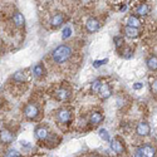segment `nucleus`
<instances>
[{
	"instance_id": "nucleus-1",
	"label": "nucleus",
	"mask_w": 157,
	"mask_h": 157,
	"mask_svg": "<svg viewBox=\"0 0 157 157\" xmlns=\"http://www.w3.org/2000/svg\"><path fill=\"white\" fill-rule=\"evenodd\" d=\"M71 56H72V48L68 44H62L53 50L52 59L57 64H63L71 58Z\"/></svg>"
},
{
	"instance_id": "nucleus-2",
	"label": "nucleus",
	"mask_w": 157,
	"mask_h": 157,
	"mask_svg": "<svg viewBox=\"0 0 157 157\" xmlns=\"http://www.w3.org/2000/svg\"><path fill=\"white\" fill-rule=\"evenodd\" d=\"M156 148L151 145H143L138 147L135 152V157H155Z\"/></svg>"
},
{
	"instance_id": "nucleus-3",
	"label": "nucleus",
	"mask_w": 157,
	"mask_h": 157,
	"mask_svg": "<svg viewBox=\"0 0 157 157\" xmlns=\"http://www.w3.org/2000/svg\"><path fill=\"white\" fill-rule=\"evenodd\" d=\"M38 113H39V109H38V107L35 106V104H33V103H28L27 106L24 107V116L27 117L28 120L36 118Z\"/></svg>"
},
{
	"instance_id": "nucleus-4",
	"label": "nucleus",
	"mask_w": 157,
	"mask_h": 157,
	"mask_svg": "<svg viewBox=\"0 0 157 157\" xmlns=\"http://www.w3.org/2000/svg\"><path fill=\"white\" fill-rule=\"evenodd\" d=\"M71 118H72V113L68 109H65V108L59 109L58 113H57V120L60 123H68L71 121Z\"/></svg>"
},
{
	"instance_id": "nucleus-5",
	"label": "nucleus",
	"mask_w": 157,
	"mask_h": 157,
	"mask_svg": "<svg viewBox=\"0 0 157 157\" xmlns=\"http://www.w3.org/2000/svg\"><path fill=\"white\" fill-rule=\"evenodd\" d=\"M99 27H101V24H99V21H98L96 18H89V19L87 20V23H86V29H87V32H89V33L97 32V30L99 29Z\"/></svg>"
},
{
	"instance_id": "nucleus-6",
	"label": "nucleus",
	"mask_w": 157,
	"mask_h": 157,
	"mask_svg": "<svg viewBox=\"0 0 157 157\" xmlns=\"http://www.w3.org/2000/svg\"><path fill=\"white\" fill-rule=\"evenodd\" d=\"M150 131H151V128L147 122H140L136 127V132L138 136H147L150 133Z\"/></svg>"
},
{
	"instance_id": "nucleus-7",
	"label": "nucleus",
	"mask_w": 157,
	"mask_h": 157,
	"mask_svg": "<svg viewBox=\"0 0 157 157\" xmlns=\"http://www.w3.org/2000/svg\"><path fill=\"white\" fill-rule=\"evenodd\" d=\"M34 133H35V137H36L39 141H45V140L48 138V136H49L48 129H47L45 127H43V126L36 127L35 131H34Z\"/></svg>"
},
{
	"instance_id": "nucleus-8",
	"label": "nucleus",
	"mask_w": 157,
	"mask_h": 157,
	"mask_svg": "<svg viewBox=\"0 0 157 157\" xmlns=\"http://www.w3.org/2000/svg\"><path fill=\"white\" fill-rule=\"evenodd\" d=\"M98 94H99V97H101L102 99L109 98L111 94H112V90H111L109 86H108L107 83H102V86H101V88H99V90H98Z\"/></svg>"
},
{
	"instance_id": "nucleus-9",
	"label": "nucleus",
	"mask_w": 157,
	"mask_h": 157,
	"mask_svg": "<svg viewBox=\"0 0 157 157\" xmlns=\"http://www.w3.org/2000/svg\"><path fill=\"white\" fill-rule=\"evenodd\" d=\"M126 25H127V27H129V28L138 29L140 25H141V21H140V19H138L137 17L129 15V17H127V19H126Z\"/></svg>"
},
{
	"instance_id": "nucleus-10",
	"label": "nucleus",
	"mask_w": 157,
	"mask_h": 157,
	"mask_svg": "<svg viewBox=\"0 0 157 157\" xmlns=\"http://www.w3.org/2000/svg\"><path fill=\"white\" fill-rule=\"evenodd\" d=\"M13 23H14L15 27L21 28V27H24L25 19H24V17L20 14L19 11H17V13H14V15H13Z\"/></svg>"
},
{
	"instance_id": "nucleus-11",
	"label": "nucleus",
	"mask_w": 157,
	"mask_h": 157,
	"mask_svg": "<svg viewBox=\"0 0 157 157\" xmlns=\"http://www.w3.org/2000/svg\"><path fill=\"white\" fill-rule=\"evenodd\" d=\"M63 20H64V15L62 14V13H57V14H54L53 18L50 19V24H52L53 28H57L63 23Z\"/></svg>"
},
{
	"instance_id": "nucleus-12",
	"label": "nucleus",
	"mask_w": 157,
	"mask_h": 157,
	"mask_svg": "<svg viewBox=\"0 0 157 157\" xmlns=\"http://www.w3.org/2000/svg\"><path fill=\"white\" fill-rule=\"evenodd\" d=\"M54 96H56V98H57L58 101L63 102V101H67V99H68V97H69V92H68L67 89L60 88V89H57V90H56Z\"/></svg>"
},
{
	"instance_id": "nucleus-13",
	"label": "nucleus",
	"mask_w": 157,
	"mask_h": 157,
	"mask_svg": "<svg viewBox=\"0 0 157 157\" xmlns=\"http://www.w3.org/2000/svg\"><path fill=\"white\" fill-rule=\"evenodd\" d=\"M148 11H150V6L146 3H142L136 8V14L140 17H146L148 14Z\"/></svg>"
},
{
	"instance_id": "nucleus-14",
	"label": "nucleus",
	"mask_w": 157,
	"mask_h": 157,
	"mask_svg": "<svg viewBox=\"0 0 157 157\" xmlns=\"http://www.w3.org/2000/svg\"><path fill=\"white\" fill-rule=\"evenodd\" d=\"M103 121V116L99 113V112H93L90 114V118H89V122L94 124V126H98L101 122Z\"/></svg>"
},
{
	"instance_id": "nucleus-15",
	"label": "nucleus",
	"mask_w": 157,
	"mask_h": 157,
	"mask_svg": "<svg viewBox=\"0 0 157 157\" xmlns=\"http://www.w3.org/2000/svg\"><path fill=\"white\" fill-rule=\"evenodd\" d=\"M111 148L116 152V153H123V151H124V148H123V145L120 142V141H117V140H113L112 142H111Z\"/></svg>"
},
{
	"instance_id": "nucleus-16",
	"label": "nucleus",
	"mask_w": 157,
	"mask_h": 157,
	"mask_svg": "<svg viewBox=\"0 0 157 157\" xmlns=\"http://www.w3.org/2000/svg\"><path fill=\"white\" fill-rule=\"evenodd\" d=\"M146 64H147V68L150 71H157V57L156 56H151L146 60Z\"/></svg>"
},
{
	"instance_id": "nucleus-17",
	"label": "nucleus",
	"mask_w": 157,
	"mask_h": 157,
	"mask_svg": "<svg viewBox=\"0 0 157 157\" xmlns=\"http://www.w3.org/2000/svg\"><path fill=\"white\" fill-rule=\"evenodd\" d=\"M43 73H44V67H43V64L38 63V64H35L34 67H33V74H34V77L39 78V77H42V75H43Z\"/></svg>"
},
{
	"instance_id": "nucleus-18",
	"label": "nucleus",
	"mask_w": 157,
	"mask_h": 157,
	"mask_svg": "<svg viewBox=\"0 0 157 157\" xmlns=\"http://www.w3.org/2000/svg\"><path fill=\"white\" fill-rule=\"evenodd\" d=\"M124 34H126V36H128V38H137V36L140 35V32H138V29L126 27V28H124Z\"/></svg>"
},
{
	"instance_id": "nucleus-19",
	"label": "nucleus",
	"mask_w": 157,
	"mask_h": 157,
	"mask_svg": "<svg viewBox=\"0 0 157 157\" xmlns=\"http://www.w3.org/2000/svg\"><path fill=\"white\" fill-rule=\"evenodd\" d=\"M13 79H14L15 82L23 83V82H24V79H25V75H24V73H23L21 71H19V72H17L14 75H13Z\"/></svg>"
},
{
	"instance_id": "nucleus-20",
	"label": "nucleus",
	"mask_w": 157,
	"mask_h": 157,
	"mask_svg": "<svg viewBox=\"0 0 157 157\" xmlns=\"http://www.w3.org/2000/svg\"><path fill=\"white\" fill-rule=\"evenodd\" d=\"M13 140V136L9 133V132H6V131H3V132H2V141L3 142H10Z\"/></svg>"
},
{
	"instance_id": "nucleus-21",
	"label": "nucleus",
	"mask_w": 157,
	"mask_h": 157,
	"mask_svg": "<svg viewBox=\"0 0 157 157\" xmlns=\"http://www.w3.org/2000/svg\"><path fill=\"white\" fill-rule=\"evenodd\" d=\"M114 43H116V48L120 49V48L123 45V43H124V42H123V38H122V36H116V38H114Z\"/></svg>"
},
{
	"instance_id": "nucleus-22",
	"label": "nucleus",
	"mask_w": 157,
	"mask_h": 157,
	"mask_svg": "<svg viewBox=\"0 0 157 157\" xmlns=\"http://www.w3.org/2000/svg\"><path fill=\"white\" fill-rule=\"evenodd\" d=\"M101 86H102L101 81H94V82L92 83V90H93V92H97V93H98V90H99Z\"/></svg>"
},
{
	"instance_id": "nucleus-23",
	"label": "nucleus",
	"mask_w": 157,
	"mask_h": 157,
	"mask_svg": "<svg viewBox=\"0 0 157 157\" xmlns=\"http://www.w3.org/2000/svg\"><path fill=\"white\" fill-rule=\"evenodd\" d=\"M4 157H19V153L15 150H10V151H8V153Z\"/></svg>"
},
{
	"instance_id": "nucleus-24",
	"label": "nucleus",
	"mask_w": 157,
	"mask_h": 157,
	"mask_svg": "<svg viewBox=\"0 0 157 157\" xmlns=\"http://www.w3.org/2000/svg\"><path fill=\"white\" fill-rule=\"evenodd\" d=\"M151 90H152V93L157 94V78L151 82Z\"/></svg>"
},
{
	"instance_id": "nucleus-25",
	"label": "nucleus",
	"mask_w": 157,
	"mask_h": 157,
	"mask_svg": "<svg viewBox=\"0 0 157 157\" xmlns=\"http://www.w3.org/2000/svg\"><path fill=\"white\" fill-rule=\"evenodd\" d=\"M71 28L69 27H67V28H65L64 30H63V39H67V38H69L71 36Z\"/></svg>"
},
{
	"instance_id": "nucleus-26",
	"label": "nucleus",
	"mask_w": 157,
	"mask_h": 157,
	"mask_svg": "<svg viewBox=\"0 0 157 157\" xmlns=\"http://www.w3.org/2000/svg\"><path fill=\"white\" fill-rule=\"evenodd\" d=\"M101 137L104 140V141H108L109 140V136H108V133H107V131L106 129H101Z\"/></svg>"
},
{
	"instance_id": "nucleus-27",
	"label": "nucleus",
	"mask_w": 157,
	"mask_h": 157,
	"mask_svg": "<svg viewBox=\"0 0 157 157\" xmlns=\"http://www.w3.org/2000/svg\"><path fill=\"white\" fill-rule=\"evenodd\" d=\"M123 53H124V54H123L124 58H131V56H132V50H131L129 48H126V49L123 50Z\"/></svg>"
},
{
	"instance_id": "nucleus-28",
	"label": "nucleus",
	"mask_w": 157,
	"mask_h": 157,
	"mask_svg": "<svg viewBox=\"0 0 157 157\" xmlns=\"http://www.w3.org/2000/svg\"><path fill=\"white\" fill-rule=\"evenodd\" d=\"M106 62H107V59H104V60H96V62L93 63V65H94V67L97 68V67H99V65L104 64V63H106Z\"/></svg>"
},
{
	"instance_id": "nucleus-29",
	"label": "nucleus",
	"mask_w": 157,
	"mask_h": 157,
	"mask_svg": "<svg viewBox=\"0 0 157 157\" xmlns=\"http://www.w3.org/2000/svg\"><path fill=\"white\" fill-rule=\"evenodd\" d=\"M142 87H143L142 83H136V84H133V89H141Z\"/></svg>"
}]
</instances>
